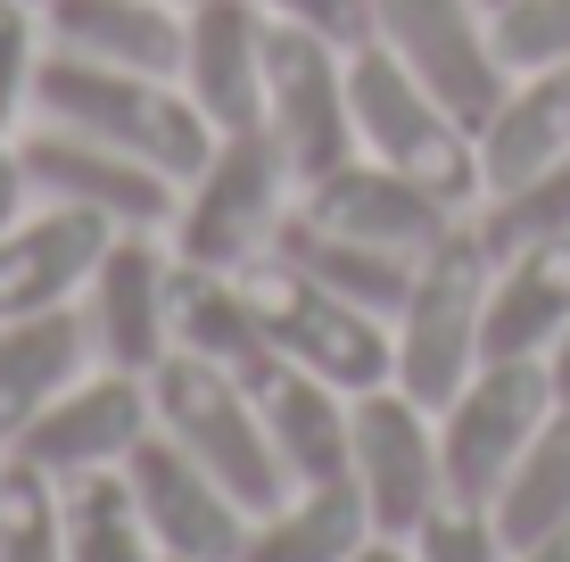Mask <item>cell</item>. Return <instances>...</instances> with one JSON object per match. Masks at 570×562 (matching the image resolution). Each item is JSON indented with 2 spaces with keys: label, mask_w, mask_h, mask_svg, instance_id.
Returning a JSON list of instances; mask_svg holds the SVG:
<instances>
[{
  "label": "cell",
  "mask_w": 570,
  "mask_h": 562,
  "mask_svg": "<svg viewBox=\"0 0 570 562\" xmlns=\"http://www.w3.org/2000/svg\"><path fill=\"white\" fill-rule=\"evenodd\" d=\"M91 356L116 373H157L174 356V248H157V231H116L100 274L83 289Z\"/></svg>",
  "instance_id": "9a60e30c"
},
{
  "label": "cell",
  "mask_w": 570,
  "mask_h": 562,
  "mask_svg": "<svg viewBox=\"0 0 570 562\" xmlns=\"http://www.w3.org/2000/svg\"><path fill=\"white\" fill-rule=\"evenodd\" d=\"M257 9L273 26H298L331 50H364L372 33H381V0H257Z\"/></svg>",
  "instance_id": "d6a6232c"
},
{
  "label": "cell",
  "mask_w": 570,
  "mask_h": 562,
  "mask_svg": "<svg viewBox=\"0 0 570 562\" xmlns=\"http://www.w3.org/2000/svg\"><path fill=\"white\" fill-rule=\"evenodd\" d=\"M488 9H504V0H488Z\"/></svg>",
  "instance_id": "f35d334b"
},
{
  "label": "cell",
  "mask_w": 570,
  "mask_h": 562,
  "mask_svg": "<svg viewBox=\"0 0 570 562\" xmlns=\"http://www.w3.org/2000/svg\"><path fill=\"white\" fill-rule=\"evenodd\" d=\"M347 100H356V149L364 158L430 183L439 199H455L463 216L480 207V190H488L480 183V132H471L405 58H389L381 42L347 50Z\"/></svg>",
  "instance_id": "3957f363"
},
{
  "label": "cell",
  "mask_w": 570,
  "mask_h": 562,
  "mask_svg": "<svg viewBox=\"0 0 570 562\" xmlns=\"http://www.w3.org/2000/svg\"><path fill=\"white\" fill-rule=\"evenodd\" d=\"M554 158H570V58L521 67L513 83H504V100L480 116V183L488 190H513L521 174H538Z\"/></svg>",
  "instance_id": "d6986e66"
},
{
  "label": "cell",
  "mask_w": 570,
  "mask_h": 562,
  "mask_svg": "<svg viewBox=\"0 0 570 562\" xmlns=\"http://www.w3.org/2000/svg\"><path fill=\"white\" fill-rule=\"evenodd\" d=\"M33 116L67 125V132H91V141L174 174V183H190L215 149V125L190 108V91L174 75L108 67V58H75L50 42H42V67H33Z\"/></svg>",
  "instance_id": "6da1fadb"
},
{
  "label": "cell",
  "mask_w": 570,
  "mask_h": 562,
  "mask_svg": "<svg viewBox=\"0 0 570 562\" xmlns=\"http://www.w3.org/2000/svg\"><path fill=\"white\" fill-rule=\"evenodd\" d=\"M33 9H42V0H33Z\"/></svg>",
  "instance_id": "60d3db41"
},
{
  "label": "cell",
  "mask_w": 570,
  "mask_h": 562,
  "mask_svg": "<svg viewBox=\"0 0 570 562\" xmlns=\"http://www.w3.org/2000/svg\"><path fill=\"white\" fill-rule=\"evenodd\" d=\"M364 538H372V513L356 480H314V489H289L273 513L248 521L240 562H347Z\"/></svg>",
  "instance_id": "cb8c5ba5"
},
{
  "label": "cell",
  "mask_w": 570,
  "mask_h": 562,
  "mask_svg": "<svg viewBox=\"0 0 570 562\" xmlns=\"http://www.w3.org/2000/svg\"><path fill=\"white\" fill-rule=\"evenodd\" d=\"M17 166H26L33 199L108 216L116 231H166L174 224V199H183L174 174H157L141 158H125V149L91 141V132H67V125H33L26 141H17Z\"/></svg>",
  "instance_id": "7c38bea8"
},
{
  "label": "cell",
  "mask_w": 570,
  "mask_h": 562,
  "mask_svg": "<svg viewBox=\"0 0 570 562\" xmlns=\"http://www.w3.org/2000/svg\"><path fill=\"white\" fill-rule=\"evenodd\" d=\"M149 431H157L149 381L116 373V364H91L83 381H67V390L9 438V455L67 489V480H91V472H125V455L141 447Z\"/></svg>",
  "instance_id": "30bf717a"
},
{
  "label": "cell",
  "mask_w": 570,
  "mask_h": 562,
  "mask_svg": "<svg viewBox=\"0 0 570 562\" xmlns=\"http://www.w3.org/2000/svg\"><path fill=\"white\" fill-rule=\"evenodd\" d=\"M289 199H298V183H289L282 149L265 141V125H240V132H215L207 166L183 183V199H174V257L183 265H215V274H240L248 257H265L273 231H282Z\"/></svg>",
  "instance_id": "5b68a950"
},
{
  "label": "cell",
  "mask_w": 570,
  "mask_h": 562,
  "mask_svg": "<svg viewBox=\"0 0 570 562\" xmlns=\"http://www.w3.org/2000/svg\"><path fill=\"white\" fill-rule=\"evenodd\" d=\"M570 323V240H538L497 257L480 315V364L488 356H546Z\"/></svg>",
  "instance_id": "44dd1931"
},
{
  "label": "cell",
  "mask_w": 570,
  "mask_h": 562,
  "mask_svg": "<svg viewBox=\"0 0 570 562\" xmlns=\"http://www.w3.org/2000/svg\"><path fill=\"white\" fill-rule=\"evenodd\" d=\"M0 562H67V489L0 455Z\"/></svg>",
  "instance_id": "f1b7e54d"
},
{
  "label": "cell",
  "mask_w": 570,
  "mask_h": 562,
  "mask_svg": "<svg viewBox=\"0 0 570 562\" xmlns=\"http://www.w3.org/2000/svg\"><path fill=\"white\" fill-rule=\"evenodd\" d=\"M67 562H157V538L132 505L125 472L67 480Z\"/></svg>",
  "instance_id": "4316f807"
},
{
  "label": "cell",
  "mask_w": 570,
  "mask_h": 562,
  "mask_svg": "<svg viewBox=\"0 0 570 562\" xmlns=\"http://www.w3.org/2000/svg\"><path fill=\"white\" fill-rule=\"evenodd\" d=\"M248 397H257V422H265L273 455H282L289 489L347 480V390H331L323 373H306V364L273 356L265 373L248 381Z\"/></svg>",
  "instance_id": "ac0fdd59"
},
{
  "label": "cell",
  "mask_w": 570,
  "mask_h": 562,
  "mask_svg": "<svg viewBox=\"0 0 570 562\" xmlns=\"http://www.w3.org/2000/svg\"><path fill=\"white\" fill-rule=\"evenodd\" d=\"M0 455H9V447H0Z\"/></svg>",
  "instance_id": "b9f144b4"
},
{
  "label": "cell",
  "mask_w": 570,
  "mask_h": 562,
  "mask_svg": "<svg viewBox=\"0 0 570 562\" xmlns=\"http://www.w3.org/2000/svg\"><path fill=\"white\" fill-rule=\"evenodd\" d=\"M347 480H356L372 530L414 538V521L446 496V463H439V414L422 397H405L397 381L347 397Z\"/></svg>",
  "instance_id": "ba28073f"
},
{
  "label": "cell",
  "mask_w": 570,
  "mask_h": 562,
  "mask_svg": "<svg viewBox=\"0 0 570 562\" xmlns=\"http://www.w3.org/2000/svg\"><path fill=\"white\" fill-rule=\"evenodd\" d=\"M347 562H414V546H405V538H389V530H372Z\"/></svg>",
  "instance_id": "e575fe53"
},
{
  "label": "cell",
  "mask_w": 570,
  "mask_h": 562,
  "mask_svg": "<svg viewBox=\"0 0 570 562\" xmlns=\"http://www.w3.org/2000/svg\"><path fill=\"white\" fill-rule=\"evenodd\" d=\"M554 414V381L546 356H488L455 397L439 405V463H446V496H497L504 472L521 463V447L538 438V422Z\"/></svg>",
  "instance_id": "52a82bcc"
},
{
  "label": "cell",
  "mask_w": 570,
  "mask_h": 562,
  "mask_svg": "<svg viewBox=\"0 0 570 562\" xmlns=\"http://www.w3.org/2000/svg\"><path fill=\"white\" fill-rule=\"evenodd\" d=\"M33 67H42V9L0 0V141H9L17 108L33 100Z\"/></svg>",
  "instance_id": "1f68e13d"
},
{
  "label": "cell",
  "mask_w": 570,
  "mask_h": 562,
  "mask_svg": "<svg viewBox=\"0 0 570 562\" xmlns=\"http://www.w3.org/2000/svg\"><path fill=\"white\" fill-rule=\"evenodd\" d=\"M149 405H157V431L199 463V472L224 480L248 513H273L289 496V472H282V455H273V438L257 422V397H248L240 373L174 347V356L149 373Z\"/></svg>",
  "instance_id": "277c9868"
},
{
  "label": "cell",
  "mask_w": 570,
  "mask_h": 562,
  "mask_svg": "<svg viewBox=\"0 0 570 562\" xmlns=\"http://www.w3.org/2000/svg\"><path fill=\"white\" fill-rule=\"evenodd\" d=\"M488 505H497L504 546H538V538L570 530V405L562 397H554V414L538 422V438L521 447V463L504 472V489Z\"/></svg>",
  "instance_id": "484cf974"
},
{
  "label": "cell",
  "mask_w": 570,
  "mask_h": 562,
  "mask_svg": "<svg viewBox=\"0 0 570 562\" xmlns=\"http://www.w3.org/2000/svg\"><path fill=\"white\" fill-rule=\"evenodd\" d=\"M157 562H174V554H157Z\"/></svg>",
  "instance_id": "ab89813d"
},
{
  "label": "cell",
  "mask_w": 570,
  "mask_h": 562,
  "mask_svg": "<svg viewBox=\"0 0 570 562\" xmlns=\"http://www.w3.org/2000/svg\"><path fill=\"white\" fill-rule=\"evenodd\" d=\"M265 33H273V17L257 0H199V9H183V67H174V83L190 91V108L215 132H240L265 116Z\"/></svg>",
  "instance_id": "2e32d148"
},
{
  "label": "cell",
  "mask_w": 570,
  "mask_h": 562,
  "mask_svg": "<svg viewBox=\"0 0 570 562\" xmlns=\"http://www.w3.org/2000/svg\"><path fill=\"white\" fill-rule=\"evenodd\" d=\"M488 274H497V257H488L480 224L463 216L439 248H430V257H414V282H405L397 315H389V347H397L389 381H397L405 397H422L430 414H439V405L480 373Z\"/></svg>",
  "instance_id": "7a4b0ae2"
},
{
  "label": "cell",
  "mask_w": 570,
  "mask_h": 562,
  "mask_svg": "<svg viewBox=\"0 0 570 562\" xmlns=\"http://www.w3.org/2000/svg\"><path fill=\"white\" fill-rule=\"evenodd\" d=\"M116 224L83 216V207L42 199L33 216H17L0 231V323L9 315H50V306H75L100 274Z\"/></svg>",
  "instance_id": "e0dca14e"
},
{
  "label": "cell",
  "mask_w": 570,
  "mask_h": 562,
  "mask_svg": "<svg viewBox=\"0 0 570 562\" xmlns=\"http://www.w3.org/2000/svg\"><path fill=\"white\" fill-rule=\"evenodd\" d=\"M166 9H199V0H166Z\"/></svg>",
  "instance_id": "74e56055"
},
{
  "label": "cell",
  "mask_w": 570,
  "mask_h": 562,
  "mask_svg": "<svg viewBox=\"0 0 570 562\" xmlns=\"http://www.w3.org/2000/svg\"><path fill=\"white\" fill-rule=\"evenodd\" d=\"M389 58L422 75L446 108L480 132V116L504 100L513 67L497 50V9L488 0H381V33H372Z\"/></svg>",
  "instance_id": "8fae6325"
},
{
  "label": "cell",
  "mask_w": 570,
  "mask_h": 562,
  "mask_svg": "<svg viewBox=\"0 0 570 562\" xmlns=\"http://www.w3.org/2000/svg\"><path fill=\"white\" fill-rule=\"evenodd\" d=\"M471 224H480L488 257H513V248H538V240H570V158L521 174L513 190H488Z\"/></svg>",
  "instance_id": "83f0119b"
},
{
  "label": "cell",
  "mask_w": 570,
  "mask_h": 562,
  "mask_svg": "<svg viewBox=\"0 0 570 562\" xmlns=\"http://www.w3.org/2000/svg\"><path fill=\"white\" fill-rule=\"evenodd\" d=\"M289 207H298L306 224H323V231H347V240H364V248H389V257H430V248L463 224L455 199H439L430 183L364 158V149L340 158L331 174H314V183H298Z\"/></svg>",
  "instance_id": "4fadbf2b"
},
{
  "label": "cell",
  "mask_w": 570,
  "mask_h": 562,
  "mask_svg": "<svg viewBox=\"0 0 570 562\" xmlns=\"http://www.w3.org/2000/svg\"><path fill=\"white\" fill-rule=\"evenodd\" d=\"M91 364H100V356H91L83 298L50 306V315H9V323H0V447H9L67 381H83Z\"/></svg>",
  "instance_id": "ffe728a7"
},
{
  "label": "cell",
  "mask_w": 570,
  "mask_h": 562,
  "mask_svg": "<svg viewBox=\"0 0 570 562\" xmlns=\"http://www.w3.org/2000/svg\"><path fill=\"white\" fill-rule=\"evenodd\" d=\"M546 381H554V397L570 405V323H562V339L546 347Z\"/></svg>",
  "instance_id": "d590c367"
},
{
  "label": "cell",
  "mask_w": 570,
  "mask_h": 562,
  "mask_svg": "<svg viewBox=\"0 0 570 562\" xmlns=\"http://www.w3.org/2000/svg\"><path fill=\"white\" fill-rule=\"evenodd\" d=\"M26 199L33 190H26V166H17V141H0V231L26 216Z\"/></svg>",
  "instance_id": "836d02e7"
},
{
  "label": "cell",
  "mask_w": 570,
  "mask_h": 562,
  "mask_svg": "<svg viewBox=\"0 0 570 562\" xmlns=\"http://www.w3.org/2000/svg\"><path fill=\"white\" fill-rule=\"evenodd\" d=\"M265 141L282 149L289 183H314L356 158V100H347V50L314 42L298 26L265 33Z\"/></svg>",
  "instance_id": "9c48e42d"
},
{
  "label": "cell",
  "mask_w": 570,
  "mask_h": 562,
  "mask_svg": "<svg viewBox=\"0 0 570 562\" xmlns=\"http://www.w3.org/2000/svg\"><path fill=\"white\" fill-rule=\"evenodd\" d=\"M240 289H248V306H257L273 356L323 373L331 390H347V397L389 381V364H397V347H389V315H372V306L323 289L314 274H298L289 257H273V248L240 265Z\"/></svg>",
  "instance_id": "8992f818"
},
{
  "label": "cell",
  "mask_w": 570,
  "mask_h": 562,
  "mask_svg": "<svg viewBox=\"0 0 570 562\" xmlns=\"http://www.w3.org/2000/svg\"><path fill=\"white\" fill-rule=\"evenodd\" d=\"M273 257H289L298 274H314L323 289H340V298H356V306H372V315H397L405 282H414V257H389V248H364V240H347V231H323V224H306L298 207L273 231Z\"/></svg>",
  "instance_id": "d4e9b609"
},
{
  "label": "cell",
  "mask_w": 570,
  "mask_h": 562,
  "mask_svg": "<svg viewBox=\"0 0 570 562\" xmlns=\"http://www.w3.org/2000/svg\"><path fill=\"white\" fill-rule=\"evenodd\" d=\"M42 42L108 67L174 75L183 67V9L166 0H42Z\"/></svg>",
  "instance_id": "7402d4cb"
},
{
  "label": "cell",
  "mask_w": 570,
  "mask_h": 562,
  "mask_svg": "<svg viewBox=\"0 0 570 562\" xmlns=\"http://www.w3.org/2000/svg\"><path fill=\"white\" fill-rule=\"evenodd\" d=\"M125 489H132V505H141V521H149L157 554H174V562H240L257 513H248L215 472H199L166 431H149L141 447L125 455Z\"/></svg>",
  "instance_id": "5bb4252c"
},
{
  "label": "cell",
  "mask_w": 570,
  "mask_h": 562,
  "mask_svg": "<svg viewBox=\"0 0 570 562\" xmlns=\"http://www.w3.org/2000/svg\"><path fill=\"white\" fill-rule=\"evenodd\" d=\"M504 562H570V530H554V538H538V546H513Z\"/></svg>",
  "instance_id": "8d00e7d4"
},
{
  "label": "cell",
  "mask_w": 570,
  "mask_h": 562,
  "mask_svg": "<svg viewBox=\"0 0 570 562\" xmlns=\"http://www.w3.org/2000/svg\"><path fill=\"white\" fill-rule=\"evenodd\" d=\"M414 562H504L513 546H504L497 530V505H480V496H439L422 521H414Z\"/></svg>",
  "instance_id": "f546056e"
},
{
  "label": "cell",
  "mask_w": 570,
  "mask_h": 562,
  "mask_svg": "<svg viewBox=\"0 0 570 562\" xmlns=\"http://www.w3.org/2000/svg\"><path fill=\"white\" fill-rule=\"evenodd\" d=\"M497 50H504L513 75L570 58V0H504L497 9Z\"/></svg>",
  "instance_id": "4dcf8cb0"
},
{
  "label": "cell",
  "mask_w": 570,
  "mask_h": 562,
  "mask_svg": "<svg viewBox=\"0 0 570 562\" xmlns=\"http://www.w3.org/2000/svg\"><path fill=\"white\" fill-rule=\"evenodd\" d=\"M174 347H183V356L224 364V373H240V381H257L265 364H273V339H265L257 306H248L240 274L183 265V257H174Z\"/></svg>",
  "instance_id": "603a6c76"
}]
</instances>
